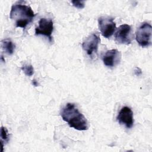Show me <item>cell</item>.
Here are the masks:
<instances>
[{
  "label": "cell",
  "instance_id": "cell-8",
  "mask_svg": "<svg viewBox=\"0 0 152 152\" xmlns=\"http://www.w3.org/2000/svg\"><path fill=\"white\" fill-rule=\"evenodd\" d=\"M116 119L121 125H125L127 128H132L134 125L133 112L128 106L122 107L118 113Z\"/></svg>",
  "mask_w": 152,
  "mask_h": 152
},
{
  "label": "cell",
  "instance_id": "cell-12",
  "mask_svg": "<svg viewBox=\"0 0 152 152\" xmlns=\"http://www.w3.org/2000/svg\"><path fill=\"white\" fill-rule=\"evenodd\" d=\"M21 70L26 75L30 77L34 74V68L31 65L24 64L21 66Z\"/></svg>",
  "mask_w": 152,
  "mask_h": 152
},
{
  "label": "cell",
  "instance_id": "cell-11",
  "mask_svg": "<svg viewBox=\"0 0 152 152\" xmlns=\"http://www.w3.org/2000/svg\"><path fill=\"white\" fill-rule=\"evenodd\" d=\"M9 141L8 131L6 128L1 126V142L2 145V148L4 147V144L7 143Z\"/></svg>",
  "mask_w": 152,
  "mask_h": 152
},
{
  "label": "cell",
  "instance_id": "cell-4",
  "mask_svg": "<svg viewBox=\"0 0 152 152\" xmlns=\"http://www.w3.org/2000/svg\"><path fill=\"white\" fill-rule=\"evenodd\" d=\"M100 39L97 33H93L88 35L83 41L82 48L86 53L90 57H93L97 53L98 46Z\"/></svg>",
  "mask_w": 152,
  "mask_h": 152
},
{
  "label": "cell",
  "instance_id": "cell-7",
  "mask_svg": "<svg viewBox=\"0 0 152 152\" xmlns=\"http://www.w3.org/2000/svg\"><path fill=\"white\" fill-rule=\"evenodd\" d=\"M53 30V23L51 19L40 18L39 26L35 28L36 35H43L48 38L50 42H52V33Z\"/></svg>",
  "mask_w": 152,
  "mask_h": 152
},
{
  "label": "cell",
  "instance_id": "cell-15",
  "mask_svg": "<svg viewBox=\"0 0 152 152\" xmlns=\"http://www.w3.org/2000/svg\"><path fill=\"white\" fill-rule=\"evenodd\" d=\"M32 84H33V86H37L38 85H39V84H38V82L36 80H33V81H32Z\"/></svg>",
  "mask_w": 152,
  "mask_h": 152
},
{
  "label": "cell",
  "instance_id": "cell-3",
  "mask_svg": "<svg viewBox=\"0 0 152 152\" xmlns=\"http://www.w3.org/2000/svg\"><path fill=\"white\" fill-rule=\"evenodd\" d=\"M152 27L150 24L143 23L136 31V40L141 47H147L151 45Z\"/></svg>",
  "mask_w": 152,
  "mask_h": 152
},
{
  "label": "cell",
  "instance_id": "cell-9",
  "mask_svg": "<svg viewBox=\"0 0 152 152\" xmlns=\"http://www.w3.org/2000/svg\"><path fill=\"white\" fill-rule=\"evenodd\" d=\"M121 59V53L117 49L107 50L103 56L104 64L108 67H113L119 64Z\"/></svg>",
  "mask_w": 152,
  "mask_h": 152
},
{
  "label": "cell",
  "instance_id": "cell-13",
  "mask_svg": "<svg viewBox=\"0 0 152 152\" xmlns=\"http://www.w3.org/2000/svg\"><path fill=\"white\" fill-rule=\"evenodd\" d=\"M71 3L75 7L78 9H82L85 6V2L84 1H72Z\"/></svg>",
  "mask_w": 152,
  "mask_h": 152
},
{
  "label": "cell",
  "instance_id": "cell-5",
  "mask_svg": "<svg viewBox=\"0 0 152 152\" xmlns=\"http://www.w3.org/2000/svg\"><path fill=\"white\" fill-rule=\"evenodd\" d=\"M99 28L101 34L105 38L110 37L116 29V24L110 17H101L98 19Z\"/></svg>",
  "mask_w": 152,
  "mask_h": 152
},
{
  "label": "cell",
  "instance_id": "cell-14",
  "mask_svg": "<svg viewBox=\"0 0 152 152\" xmlns=\"http://www.w3.org/2000/svg\"><path fill=\"white\" fill-rule=\"evenodd\" d=\"M134 72L135 74L136 75H140L141 74L142 72H141V70L140 68H139L138 67H135V69H134Z\"/></svg>",
  "mask_w": 152,
  "mask_h": 152
},
{
  "label": "cell",
  "instance_id": "cell-6",
  "mask_svg": "<svg viewBox=\"0 0 152 152\" xmlns=\"http://www.w3.org/2000/svg\"><path fill=\"white\" fill-rule=\"evenodd\" d=\"M115 37L118 43L125 45L131 44L133 38L131 27L126 24L120 26L116 32Z\"/></svg>",
  "mask_w": 152,
  "mask_h": 152
},
{
  "label": "cell",
  "instance_id": "cell-10",
  "mask_svg": "<svg viewBox=\"0 0 152 152\" xmlns=\"http://www.w3.org/2000/svg\"><path fill=\"white\" fill-rule=\"evenodd\" d=\"M2 48L7 54L11 55L14 52L15 45L10 39H7L2 40Z\"/></svg>",
  "mask_w": 152,
  "mask_h": 152
},
{
  "label": "cell",
  "instance_id": "cell-1",
  "mask_svg": "<svg viewBox=\"0 0 152 152\" xmlns=\"http://www.w3.org/2000/svg\"><path fill=\"white\" fill-rule=\"evenodd\" d=\"M61 116L70 127L78 131H86L88 129V123L86 117L74 103H67L62 109Z\"/></svg>",
  "mask_w": 152,
  "mask_h": 152
},
{
  "label": "cell",
  "instance_id": "cell-2",
  "mask_svg": "<svg viewBox=\"0 0 152 152\" xmlns=\"http://www.w3.org/2000/svg\"><path fill=\"white\" fill-rule=\"evenodd\" d=\"M35 14L30 7L20 4H14L11 8L10 18L14 21L16 27L26 28L30 24Z\"/></svg>",
  "mask_w": 152,
  "mask_h": 152
}]
</instances>
